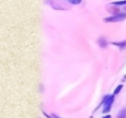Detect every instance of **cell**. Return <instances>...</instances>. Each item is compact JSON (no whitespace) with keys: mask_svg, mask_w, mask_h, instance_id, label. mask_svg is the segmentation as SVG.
<instances>
[{"mask_svg":"<svg viewBox=\"0 0 126 118\" xmlns=\"http://www.w3.org/2000/svg\"><path fill=\"white\" fill-rule=\"evenodd\" d=\"M122 88H123V85H118V86H117V87H116V88H115V91H114V94H113V95H114V96H115V95H117V94H118V93H120V92H121V90H122Z\"/></svg>","mask_w":126,"mask_h":118,"instance_id":"cell-7","label":"cell"},{"mask_svg":"<svg viewBox=\"0 0 126 118\" xmlns=\"http://www.w3.org/2000/svg\"><path fill=\"white\" fill-rule=\"evenodd\" d=\"M67 1H69L70 3H72V4H80L82 0H67Z\"/></svg>","mask_w":126,"mask_h":118,"instance_id":"cell-8","label":"cell"},{"mask_svg":"<svg viewBox=\"0 0 126 118\" xmlns=\"http://www.w3.org/2000/svg\"><path fill=\"white\" fill-rule=\"evenodd\" d=\"M113 103H114V95H106V96L103 98L102 104L104 105V107H103V113H104V114H107V113L111 110Z\"/></svg>","mask_w":126,"mask_h":118,"instance_id":"cell-1","label":"cell"},{"mask_svg":"<svg viewBox=\"0 0 126 118\" xmlns=\"http://www.w3.org/2000/svg\"><path fill=\"white\" fill-rule=\"evenodd\" d=\"M117 118H126V108L122 109L117 115Z\"/></svg>","mask_w":126,"mask_h":118,"instance_id":"cell-3","label":"cell"},{"mask_svg":"<svg viewBox=\"0 0 126 118\" xmlns=\"http://www.w3.org/2000/svg\"><path fill=\"white\" fill-rule=\"evenodd\" d=\"M98 43H100V45L102 46V48H105V46H106V40L103 39V38H101L100 41H98Z\"/></svg>","mask_w":126,"mask_h":118,"instance_id":"cell-6","label":"cell"},{"mask_svg":"<svg viewBox=\"0 0 126 118\" xmlns=\"http://www.w3.org/2000/svg\"><path fill=\"white\" fill-rule=\"evenodd\" d=\"M52 117H53V118H61V117H59L58 115H55V114H53V115H52Z\"/></svg>","mask_w":126,"mask_h":118,"instance_id":"cell-9","label":"cell"},{"mask_svg":"<svg viewBox=\"0 0 126 118\" xmlns=\"http://www.w3.org/2000/svg\"><path fill=\"white\" fill-rule=\"evenodd\" d=\"M114 45H116V46H120V48H125L126 46V41H123V42H114Z\"/></svg>","mask_w":126,"mask_h":118,"instance_id":"cell-5","label":"cell"},{"mask_svg":"<svg viewBox=\"0 0 126 118\" xmlns=\"http://www.w3.org/2000/svg\"><path fill=\"white\" fill-rule=\"evenodd\" d=\"M114 6H126V0H121V1L113 2Z\"/></svg>","mask_w":126,"mask_h":118,"instance_id":"cell-4","label":"cell"},{"mask_svg":"<svg viewBox=\"0 0 126 118\" xmlns=\"http://www.w3.org/2000/svg\"><path fill=\"white\" fill-rule=\"evenodd\" d=\"M126 19V13H116L114 15H111V17H107L104 19L105 22H120L123 21V20Z\"/></svg>","mask_w":126,"mask_h":118,"instance_id":"cell-2","label":"cell"},{"mask_svg":"<svg viewBox=\"0 0 126 118\" xmlns=\"http://www.w3.org/2000/svg\"><path fill=\"white\" fill-rule=\"evenodd\" d=\"M103 118H112V117H111V115H105Z\"/></svg>","mask_w":126,"mask_h":118,"instance_id":"cell-10","label":"cell"},{"mask_svg":"<svg viewBox=\"0 0 126 118\" xmlns=\"http://www.w3.org/2000/svg\"><path fill=\"white\" fill-rule=\"evenodd\" d=\"M125 9H126V7H125Z\"/></svg>","mask_w":126,"mask_h":118,"instance_id":"cell-11","label":"cell"}]
</instances>
